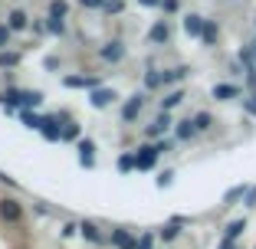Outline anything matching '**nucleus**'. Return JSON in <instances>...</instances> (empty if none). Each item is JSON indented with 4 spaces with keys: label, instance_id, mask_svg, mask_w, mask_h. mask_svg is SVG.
I'll list each match as a JSON object with an SVG mask.
<instances>
[{
    "label": "nucleus",
    "instance_id": "obj_35",
    "mask_svg": "<svg viewBox=\"0 0 256 249\" xmlns=\"http://www.w3.org/2000/svg\"><path fill=\"white\" fill-rule=\"evenodd\" d=\"M246 112H250V115H256V89H253V95L246 98Z\"/></svg>",
    "mask_w": 256,
    "mask_h": 249
},
{
    "label": "nucleus",
    "instance_id": "obj_22",
    "mask_svg": "<svg viewBox=\"0 0 256 249\" xmlns=\"http://www.w3.org/2000/svg\"><path fill=\"white\" fill-rule=\"evenodd\" d=\"M144 85H148V89H158V85H164V76H161L158 69H148V76H144Z\"/></svg>",
    "mask_w": 256,
    "mask_h": 249
},
{
    "label": "nucleus",
    "instance_id": "obj_18",
    "mask_svg": "<svg viewBox=\"0 0 256 249\" xmlns=\"http://www.w3.org/2000/svg\"><path fill=\"white\" fill-rule=\"evenodd\" d=\"M79 233H82L89 243H102V233H98V227H96V223H89V220H86L82 227H79Z\"/></svg>",
    "mask_w": 256,
    "mask_h": 249
},
{
    "label": "nucleus",
    "instance_id": "obj_6",
    "mask_svg": "<svg viewBox=\"0 0 256 249\" xmlns=\"http://www.w3.org/2000/svg\"><path fill=\"white\" fill-rule=\"evenodd\" d=\"M204 23H207V20H204L200 13H188V16H184V33H188V36H200Z\"/></svg>",
    "mask_w": 256,
    "mask_h": 249
},
{
    "label": "nucleus",
    "instance_id": "obj_19",
    "mask_svg": "<svg viewBox=\"0 0 256 249\" xmlns=\"http://www.w3.org/2000/svg\"><path fill=\"white\" fill-rule=\"evenodd\" d=\"M181 223H184V220L178 217V220H171V223H168V227H161V240H168V243H171L174 236L181 233Z\"/></svg>",
    "mask_w": 256,
    "mask_h": 249
},
{
    "label": "nucleus",
    "instance_id": "obj_26",
    "mask_svg": "<svg viewBox=\"0 0 256 249\" xmlns=\"http://www.w3.org/2000/svg\"><path fill=\"white\" fill-rule=\"evenodd\" d=\"M40 102H43V95H40V92H23V102H20V105H40Z\"/></svg>",
    "mask_w": 256,
    "mask_h": 249
},
{
    "label": "nucleus",
    "instance_id": "obj_24",
    "mask_svg": "<svg viewBox=\"0 0 256 249\" xmlns=\"http://www.w3.org/2000/svg\"><path fill=\"white\" fill-rule=\"evenodd\" d=\"M246 190H250V187H234V190H226L224 200H226V204H236L240 197H246Z\"/></svg>",
    "mask_w": 256,
    "mask_h": 249
},
{
    "label": "nucleus",
    "instance_id": "obj_21",
    "mask_svg": "<svg viewBox=\"0 0 256 249\" xmlns=\"http://www.w3.org/2000/svg\"><path fill=\"white\" fill-rule=\"evenodd\" d=\"M7 26H10V30H26V13H23V10H14Z\"/></svg>",
    "mask_w": 256,
    "mask_h": 249
},
{
    "label": "nucleus",
    "instance_id": "obj_8",
    "mask_svg": "<svg viewBox=\"0 0 256 249\" xmlns=\"http://www.w3.org/2000/svg\"><path fill=\"white\" fill-rule=\"evenodd\" d=\"M0 217L16 223V220H20V204H16V200H0Z\"/></svg>",
    "mask_w": 256,
    "mask_h": 249
},
{
    "label": "nucleus",
    "instance_id": "obj_15",
    "mask_svg": "<svg viewBox=\"0 0 256 249\" xmlns=\"http://www.w3.org/2000/svg\"><path fill=\"white\" fill-rule=\"evenodd\" d=\"M40 131H43V138H46V141H60V138H62V131L56 128V121H53V118H46Z\"/></svg>",
    "mask_w": 256,
    "mask_h": 249
},
{
    "label": "nucleus",
    "instance_id": "obj_37",
    "mask_svg": "<svg viewBox=\"0 0 256 249\" xmlns=\"http://www.w3.org/2000/svg\"><path fill=\"white\" fill-rule=\"evenodd\" d=\"M7 39H10V26H0V46H7Z\"/></svg>",
    "mask_w": 256,
    "mask_h": 249
},
{
    "label": "nucleus",
    "instance_id": "obj_1",
    "mask_svg": "<svg viewBox=\"0 0 256 249\" xmlns=\"http://www.w3.org/2000/svg\"><path fill=\"white\" fill-rule=\"evenodd\" d=\"M158 144H144V148H138L135 151V167L138 171H151L154 167V161H158Z\"/></svg>",
    "mask_w": 256,
    "mask_h": 249
},
{
    "label": "nucleus",
    "instance_id": "obj_10",
    "mask_svg": "<svg viewBox=\"0 0 256 249\" xmlns=\"http://www.w3.org/2000/svg\"><path fill=\"white\" fill-rule=\"evenodd\" d=\"M194 135H197V125H194V118H188V121H178V141H190Z\"/></svg>",
    "mask_w": 256,
    "mask_h": 249
},
{
    "label": "nucleus",
    "instance_id": "obj_14",
    "mask_svg": "<svg viewBox=\"0 0 256 249\" xmlns=\"http://www.w3.org/2000/svg\"><path fill=\"white\" fill-rule=\"evenodd\" d=\"M188 72H190L188 66H178V69H164L161 76H164V85H174V82H181V79L188 76Z\"/></svg>",
    "mask_w": 256,
    "mask_h": 249
},
{
    "label": "nucleus",
    "instance_id": "obj_40",
    "mask_svg": "<svg viewBox=\"0 0 256 249\" xmlns=\"http://www.w3.org/2000/svg\"><path fill=\"white\" fill-rule=\"evenodd\" d=\"M138 3H144V7H161L164 0H138Z\"/></svg>",
    "mask_w": 256,
    "mask_h": 249
},
{
    "label": "nucleus",
    "instance_id": "obj_33",
    "mask_svg": "<svg viewBox=\"0 0 256 249\" xmlns=\"http://www.w3.org/2000/svg\"><path fill=\"white\" fill-rule=\"evenodd\" d=\"M106 10H108V13H122V0H108Z\"/></svg>",
    "mask_w": 256,
    "mask_h": 249
},
{
    "label": "nucleus",
    "instance_id": "obj_30",
    "mask_svg": "<svg viewBox=\"0 0 256 249\" xmlns=\"http://www.w3.org/2000/svg\"><path fill=\"white\" fill-rule=\"evenodd\" d=\"M16 62H20L16 53H0V66H16Z\"/></svg>",
    "mask_w": 256,
    "mask_h": 249
},
{
    "label": "nucleus",
    "instance_id": "obj_41",
    "mask_svg": "<svg viewBox=\"0 0 256 249\" xmlns=\"http://www.w3.org/2000/svg\"><path fill=\"white\" fill-rule=\"evenodd\" d=\"M234 243H236V240H226V236H224V243H220V249H236Z\"/></svg>",
    "mask_w": 256,
    "mask_h": 249
},
{
    "label": "nucleus",
    "instance_id": "obj_9",
    "mask_svg": "<svg viewBox=\"0 0 256 249\" xmlns=\"http://www.w3.org/2000/svg\"><path fill=\"white\" fill-rule=\"evenodd\" d=\"M115 102V92H108V89H96L92 92V105L96 108H106V105H112Z\"/></svg>",
    "mask_w": 256,
    "mask_h": 249
},
{
    "label": "nucleus",
    "instance_id": "obj_5",
    "mask_svg": "<svg viewBox=\"0 0 256 249\" xmlns=\"http://www.w3.org/2000/svg\"><path fill=\"white\" fill-rule=\"evenodd\" d=\"M142 105H144V95H132L125 102V108H122V118H125V121H135L138 112H142Z\"/></svg>",
    "mask_w": 256,
    "mask_h": 249
},
{
    "label": "nucleus",
    "instance_id": "obj_16",
    "mask_svg": "<svg viewBox=\"0 0 256 249\" xmlns=\"http://www.w3.org/2000/svg\"><path fill=\"white\" fill-rule=\"evenodd\" d=\"M66 85L69 89H96V79H82V76H66Z\"/></svg>",
    "mask_w": 256,
    "mask_h": 249
},
{
    "label": "nucleus",
    "instance_id": "obj_27",
    "mask_svg": "<svg viewBox=\"0 0 256 249\" xmlns=\"http://www.w3.org/2000/svg\"><path fill=\"white\" fill-rule=\"evenodd\" d=\"M135 167V154H122L118 158V171H132Z\"/></svg>",
    "mask_w": 256,
    "mask_h": 249
},
{
    "label": "nucleus",
    "instance_id": "obj_17",
    "mask_svg": "<svg viewBox=\"0 0 256 249\" xmlns=\"http://www.w3.org/2000/svg\"><path fill=\"white\" fill-rule=\"evenodd\" d=\"M148 36H151V43H168V36H171V33H168V23H154Z\"/></svg>",
    "mask_w": 256,
    "mask_h": 249
},
{
    "label": "nucleus",
    "instance_id": "obj_23",
    "mask_svg": "<svg viewBox=\"0 0 256 249\" xmlns=\"http://www.w3.org/2000/svg\"><path fill=\"white\" fill-rule=\"evenodd\" d=\"M243 230H246V220H234V223L226 227V233H224V236H226V240H236Z\"/></svg>",
    "mask_w": 256,
    "mask_h": 249
},
{
    "label": "nucleus",
    "instance_id": "obj_12",
    "mask_svg": "<svg viewBox=\"0 0 256 249\" xmlns=\"http://www.w3.org/2000/svg\"><path fill=\"white\" fill-rule=\"evenodd\" d=\"M181 102H184V92H181V89L168 92V95L161 98V112H171V108H174V105H181Z\"/></svg>",
    "mask_w": 256,
    "mask_h": 249
},
{
    "label": "nucleus",
    "instance_id": "obj_31",
    "mask_svg": "<svg viewBox=\"0 0 256 249\" xmlns=\"http://www.w3.org/2000/svg\"><path fill=\"white\" fill-rule=\"evenodd\" d=\"M243 204H246V207H256V187H250V190H246V197H243Z\"/></svg>",
    "mask_w": 256,
    "mask_h": 249
},
{
    "label": "nucleus",
    "instance_id": "obj_36",
    "mask_svg": "<svg viewBox=\"0 0 256 249\" xmlns=\"http://www.w3.org/2000/svg\"><path fill=\"white\" fill-rule=\"evenodd\" d=\"M171 177H174V174H171V171H164V174L158 177V187H168V184H171Z\"/></svg>",
    "mask_w": 256,
    "mask_h": 249
},
{
    "label": "nucleus",
    "instance_id": "obj_25",
    "mask_svg": "<svg viewBox=\"0 0 256 249\" xmlns=\"http://www.w3.org/2000/svg\"><path fill=\"white\" fill-rule=\"evenodd\" d=\"M66 0H53V3H50V16H66Z\"/></svg>",
    "mask_w": 256,
    "mask_h": 249
},
{
    "label": "nucleus",
    "instance_id": "obj_39",
    "mask_svg": "<svg viewBox=\"0 0 256 249\" xmlns=\"http://www.w3.org/2000/svg\"><path fill=\"white\" fill-rule=\"evenodd\" d=\"M138 249H151V236H142V240H138Z\"/></svg>",
    "mask_w": 256,
    "mask_h": 249
},
{
    "label": "nucleus",
    "instance_id": "obj_3",
    "mask_svg": "<svg viewBox=\"0 0 256 249\" xmlns=\"http://www.w3.org/2000/svg\"><path fill=\"white\" fill-rule=\"evenodd\" d=\"M168 128H171V118H168V112H161L158 118H154V121L148 125V128H144V135H148V138H161Z\"/></svg>",
    "mask_w": 256,
    "mask_h": 249
},
{
    "label": "nucleus",
    "instance_id": "obj_28",
    "mask_svg": "<svg viewBox=\"0 0 256 249\" xmlns=\"http://www.w3.org/2000/svg\"><path fill=\"white\" fill-rule=\"evenodd\" d=\"M23 121H26V128H36V131H40L46 118H36V115H23Z\"/></svg>",
    "mask_w": 256,
    "mask_h": 249
},
{
    "label": "nucleus",
    "instance_id": "obj_13",
    "mask_svg": "<svg viewBox=\"0 0 256 249\" xmlns=\"http://www.w3.org/2000/svg\"><path fill=\"white\" fill-rule=\"evenodd\" d=\"M217 36H220V30H217V23H214V20H207V23H204V33H200L204 46H214V43H217Z\"/></svg>",
    "mask_w": 256,
    "mask_h": 249
},
{
    "label": "nucleus",
    "instance_id": "obj_2",
    "mask_svg": "<svg viewBox=\"0 0 256 249\" xmlns=\"http://www.w3.org/2000/svg\"><path fill=\"white\" fill-rule=\"evenodd\" d=\"M217 102H230V98H240L243 92H240V85H230V82H220V85H214V92H210Z\"/></svg>",
    "mask_w": 256,
    "mask_h": 249
},
{
    "label": "nucleus",
    "instance_id": "obj_32",
    "mask_svg": "<svg viewBox=\"0 0 256 249\" xmlns=\"http://www.w3.org/2000/svg\"><path fill=\"white\" fill-rule=\"evenodd\" d=\"M161 7H164L168 13H174V10H181V0H164V3H161Z\"/></svg>",
    "mask_w": 256,
    "mask_h": 249
},
{
    "label": "nucleus",
    "instance_id": "obj_29",
    "mask_svg": "<svg viewBox=\"0 0 256 249\" xmlns=\"http://www.w3.org/2000/svg\"><path fill=\"white\" fill-rule=\"evenodd\" d=\"M62 30H66L62 16H50V33H62Z\"/></svg>",
    "mask_w": 256,
    "mask_h": 249
},
{
    "label": "nucleus",
    "instance_id": "obj_11",
    "mask_svg": "<svg viewBox=\"0 0 256 249\" xmlns=\"http://www.w3.org/2000/svg\"><path fill=\"white\" fill-rule=\"evenodd\" d=\"M92 151H96V144H92L89 138H86V141H79V161H82L86 167H92V164H96V158H92Z\"/></svg>",
    "mask_w": 256,
    "mask_h": 249
},
{
    "label": "nucleus",
    "instance_id": "obj_38",
    "mask_svg": "<svg viewBox=\"0 0 256 249\" xmlns=\"http://www.w3.org/2000/svg\"><path fill=\"white\" fill-rule=\"evenodd\" d=\"M82 7H106V0H82Z\"/></svg>",
    "mask_w": 256,
    "mask_h": 249
},
{
    "label": "nucleus",
    "instance_id": "obj_7",
    "mask_svg": "<svg viewBox=\"0 0 256 249\" xmlns=\"http://www.w3.org/2000/svg\"><path fill=\"white\" fill-rule=\"evenodd\" d=\"M112 243L118 249H138V240L128 233V230H112Z\"/></svg>",
    "mask_w": 256,
    "mask_h": 249
},
{
    "label": "nucleus",
    "instance_id": "obj_34",
    "mask_svg": "<svg viewBox=\"0 0 256 249\" xmlns=\"http://www.w3.org/2000/svg\"><path fill=\"white\" fill-rule=\"evenodd\" d=\"M62 138H79V128H76V125H66V128H62Z\"/></svg>",
    "mask_w": 256,
    "mask_h": 249
},
{
    "label": "nucleus",
    "instance_id": "obj_4",
    "mask_svg": "<svg viewBox=\"0 0 256 249\" xmlns=\"http://www.w3.org/2000/svg\"><path fill=\"white\" fill-rule=\"evenodd\" d=\"M98 56H102L106 62H118L122 56H125V46H122V39H112V43L102 46V53H98Z\"/></svg>",
    "mask_w": 256,
    "mask_h": 249
},
{
    "label": "nucleus",
    "instance_id": "obj_20",
    "mask_svg": "<svg viewBox=\"0 0 256 249\" xmlns=\"http://www.w3.org/2000/svg\"><path fill=\"white\" fill-rule=\"evenodd\" d=\"M194 125H197V131H210L214 128V115L210 112H197L194 115Z\"/></svg>",
    "mask_w": 256,
    "mask_h": 249
}]
</instances>
